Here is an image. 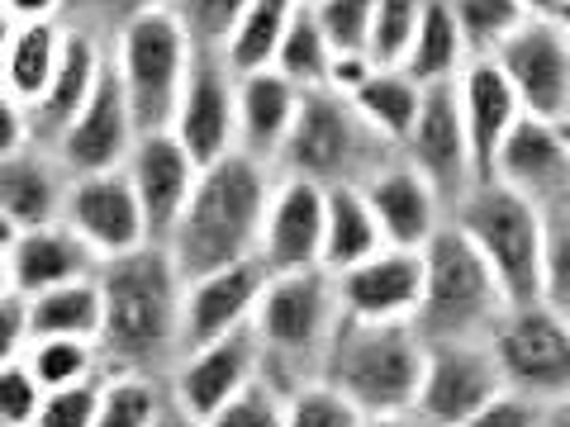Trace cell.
Masks as SVG:
<instances>
[{
	"instance_id": "1",
	"label": "cell",
	"mask_w": 570,
	"mask_h": 427,
	"mask_svg": "<svg viewBox=\"0 0 570 427\" xmlns=\"http://www.w3.org/2000/svg\"><path fill=\"white\" fill-rule=\"evenodd\" d=\"M100 280V351L105 366L171 370L181 356V314H186V271L167 252V242H142L134 252L105 257Z\"/></svg>"
},
{
	"instance_id": "2",
	"label": "cell",
	"mask_w": 570,
	"mask_h": 427,
	"mask_svg": "<svg viewBox=\"0 0 570 427\" xmlns=\"http://www.w3.org/2000/svg\"><path fill=\"white\" fill-rule=\"evenodd\" d=\"M272 186L276 167H266L247 152H228L219 162L200 167L181 219L167 234V252L186 271V280L214 271V266L257 257Z\"/></svg>"
},
{
	"instance_id": "3",
	"label": "cell",
	"mask_w": 570,
	"mask_h": 427,
	"mask_svg": "<svg viewBox=\"0 0 570 427\" xmlns=\"http://www.w3.org/2000/svg\"><path fill=\"white\" fill-rule=\"evenodd\" d=\"M428 342L404 318H347L337 324L318 376H328L362 408L366 423H409L414 418Z\"/></svg>"
},
{
	"instance_id": "4",
	"label": "cell",
	"mask_w": 570,
	"mask_h": 427,
	"mask_svg": "<svg viewBox=\"0 0 570 427\" xmlns=\"http://www.w3.org/2000/svg\"><path fill=\"white\" fill-rule=\"evenodd\" d=\"M337 324H343V295H337V276L328 266L272 271L253 318V332L262 342V370L281 389L318 376Z\"/></svg>"
},
{
	"instance_id": "5",
	"label": "cell",
	"mask_w": 570,
	"mask_h": 427,
	"mask_svg": "<svg viewBox=\"0 0 570 427\" xmlns=\"http://www.w3.org/2000/svg\"><path fill=\"white\" fill-rule=\"evenodd\" d=\"M513 299L475 252V242L448 219L423 247V299L414 328L423 342H490Z\"/></svg>"
},
{
	"instance_id": "6",
	"label": "cell",
	"mask_w": 570,
	"mask_h": 427,
	"mask_svg": "<svg viewBox=\"0 0 570 427\" xmlns=\"http://www.w3.org/2000/svg\"><path fill=\"white\" fill-rule=\"evenodd\" d=\"M390 157H395V148L371 129L366 115L352 105V96L318 86V91H305V100H299L295 129L276 157V171L305 176L314 186H362Z\"/></svg>"
},
{
	"instance_id": "7",
	"label": "cell",
	"mask_w": 570,
	"mask_h": 427,
	"mask_svg": "<svg viewBox=\"0 0 570 427\" xmlns=\"http://www.w3.org/2000/svg\"><path fill=\"white\" fill-rule=\"evenodd\" d=\"M452 224L490 261L513 305L542 299V209L528 195L485 176L466 195H456Z\"/></svg>"
},
{
	"instance_id": "8",
	"label": "cell",
	"mask_w": 570,
	"mask_h": 427,
	"mask_svg": "<svg viewBox=\"0 0 570 427\" xmlns=\"http://www.w3.org/2000/svg\"><path fill=\"white\" fill-rule=\"evenodd\" d=\"M195 52L200 48L190 43V33L167 6L129 14L110 33V67L134 105L138 129H171V115L186 91Z\"/></svg>"
},
{
	"instance_id": "9",
	"label": "cell",
	"mask_w": 570,
	"mask_h": 427,
	"mask_svg": "<svg viewBox=\"0 0 570 427\" xmlns=\"http://www.w3.org/2000/svg\"><path fill=\"white\" fill-rule=\"evenodd\" d=\"M490 351L509 389H523L542 404L570 395V314L547 299L509 305L490 332Z\"/></svg>"
},
{
	"instance_id": "10",
	"label": "cell",
	"mask_w": 570,
	"mask_h": 427,
	"mask_svg": "<svg viewBox=\"0 0 570 427\" xmlns=\"http://www.w3.org/2000/svg\"><path fill=\"white\" fill-rule=\"evenodd\" d=\"M499 385H504V376L494 366L490 342H428L414 418L409 423L466 427L494 399Z\"/></svg>"
},
{
	"instance_id": "11",
	"label": "cell",
	"mask_w": 570,
	"mask_h": 427,
	"mask_svg": "<svg viewBox=\"0 0 570 427\" xmlns=\"http://www.w3.org/2000/svg\"><path fill=\"white\" fill-rule=\"evenodd\" d=\"M62 224L77 228V238L91 242V252L100 261L119 257V252H134V247H142V242H153L148 219H142V205H138V195L129 186V171H124V167L67 176Z\"/></svg>"
},
{
	"instance_id": "12",
	"label": "cell",
	"mask_w": 570,
	"mask_h": 427,
	"mask_svg": "<svg viewBox=\"0 0 570 427\" xmlns=\"http://www.w3.org/2000/svg\"><path fill=\"white\" fill-rule=\"evenodd\" d=\"M262 376V342L253 328H238L214 342L186 347L171 366V395L181 404L186 423H209L219 418V408L238 395V389Z\"/></svg>"
},
{
	"instance_id": "13",
	"label": "cell",
	"mask_w": 570,
	"mask_h": 427,
	"mask_svg": "<svg viewBox=\"0 0 570 427\" xmlns=\"http://www.w3.org/2000/svg\"><path fill=\"white\" fill-rule=\"evenodd\" d=\"M494 62L513 81L528 115L561 119L570 110V39L551 14H528L494 48Z\"/></svg>"
},
{
	"instance_id": "14",
	"label": "cell",
	"mask_w": 570,
	"mask_h": 427,
	"mask_svg": "<svg viewBox=\"0 0 570 427\" xmlns=\"http://www.w3.org/2000/svg\"><path fill=\"white\" fill-rule=\"evenodd\" d=\"M171 133L200 167L238 152V71L219 52H195L186 91L171 115Z\"/></svg>"
},
{
	"instance_id": "15",
	"label": "cell",
	"mask_w": 570,
	"mask_h": 427,
	"mask_svg": "<svg viewBox=\"0 0 570 427\" xmlns=\"http://www.w3.org/2000/svg\"><path fill=\"white\" fill-rule=\"evenodd\" d=\"M138 133L142 129H138L134 105H129V96H124V86L115 77V67H105V77L91 91V100H86L81 110L48 138V148L58 152L67 176L105 171V167H124V157H129Z\"/></svg>"
},
{
	"instance_id": "16",
	"label": "cell",
	"mask_w": 570,
	"mask_h": 427,
	"mask_svg": "<svg viewBox=\"0 0 570 427\" xmlns=\"http://www.w3.org/2000/svg\"><path fill=\"white\" fill-rule=\"evenodd\" d=\"M400 157L414 162L428 181L448 195V205H456V195H466L480 181L466 123H461V105H456V81L428 86L414 129H409L400 142Z\"/></svg>"
},
{
	"instance_id": "17",
	"label": "cell",
	"mask_w": 570,
	"mask_h": 427,
	"mask_svg": "<svg viewBox=\"0 0 570 427\" xmlns=\"http://www.w3.org/2000/svg\"><path fill=\"white\" fill-rule=\"evenodd\" d=\"M124 171H129V186L142 205L153 242H167V234L176 228V219H181V209L195 190L200 162H195L190 148L171 129H142L134 138L129 157H124Z\"/></svg>"
},
{
	"instance_id": "18",
	"label": "cell",
	"mask_w": 570,
	"mask_h": 427,
	"mask_svg": "<svg viewBox=\"0 0 570 427\" xmlns=\"http://www.w3.org/2000/svg\"><path fill=\"white\" fill-rule=\"evenodd\" d=\"M266 280H272V271H266L262 257L228 261V266H214L205 276H190L186 280L181 342L200 347V342H214V337H228L238 328H253L257 305L266 295Z\"/></svg>"
},
{
	"instance_id": "19",
	"label": "cell",
	"mask_w": 570,
	"mask_h": 427,
	"mask_svg": "<svg viewBox=\"0 0 570 427\" xmlns=\"http://www.w3.org/2000/svg\"><path fill=\"white\" fill-rule=\"evenodd\" d=\"M362 195L371 200V209H376V224H381L385 242H395V247H419L423 252L438 228L452 219L448 195L428 181L414 162H404L400 152L366 176Z\"/></svg>"
},
{
	"instance_id": "20",
	"label": "cell",
	"mask_w": 570,
	"mask_h": 427,
	"mask_svg": "<svg viewBox=\"0 0 570 427\" xmlns=\"http://www.w3.org/2000/svg\"><path fill=\"white\" fill-rule=\"evenodd\" d=\"M324 209H328V186L276 171L262 242H257V257L266 261V271L324 266Z\"/></svg>"
},
{
	"instance_id": "21",
	"label": "cell",
	"mask_w": 570,
	"mask_h": 427,
	"mask_svg": "<svg viewBox=\"0 0 570 427\" xmlns=\"http://www.w3.org/2000/svg\"><path fill=\"white\" fill-rule=\"evenodd\" d=\"M333 276H337V295H343L347 318H404V324H414L419 299H423V252L419 247L385 242L381 252H371Z\"/></svg>"
},
{
	"instance_id": "22",
	"label": "cell",
	"mask_w": 570,
	"mask_h": 427,
	"mask_svg": "<svg viewBox=\"0 0 570 427\" xmlns=\"http://www.w3.org/2000/svg\"><path fill=\"white\" fill-rule=\"evenodd\" d=\"M105 67H110V39H105L96 24H86V20H67V39H62V52H58V67H52L43 96L29 105L39 142H48L86 100H91V91L105 77Z\"/></svg>"
},
{
	"instance_id": "23",
	"label": "cell",
	"mask_w": 570,
	"mask_h": 427,
	"mask_svg": "<svg viewBox=\"0 0 570 427\" xmlns=\"http://www.w3.org/2000/svg\"><path fill=\"white\" fill-rule=\"evenodd\" d=\"M490 176L528 195L532 205H542L547 195L570 186V148L561 138V123L542 115H523L509 129V138L499 142Z\"/></svg>"
},
{
	"instance_id": "24",
	"label": "cell",
	"mask_w": 570,
	"mask_h": 427,
	"mask_svg": "<svg viewBox=\"0 0 570 427\" xmlns=\"http://www.w3.org/2000/svg\"><path fill=\"white\" fill-rule=\"evenodd\" d=\"M456 105H461V123H466L471 152H475V171H480V181H485L490 167H494L499 142L509 138V129L528 110H523L519 91H513V81L499 71L494 58H471L466 62V71L456 77Z\"/></svg>"
},
{
	"instance_id": "25",
	"label": "cell",
	"mask_w": 570,
	"mask_h": 427,
	"mask_svg": "<svg viewBox=\"0 0 570 427\" xmlns=\"http://www.w3.org/2000/svg\"><path fill=\"white\" fill-rule=\"evenodd\" d=\"M299 100H305V91L285 71L276 67L243 71L238 77V152L276 167L285 138L295 129Z\"/></svg>"
},
{
	"instance_id": "26",
	"label": "cell",
	"mask_w": 570,
	"mask_h": 427,
	"mask_svg": "<svg viewBox=\"0 0 570 427\" xmlns=\"http://www.w3.org/2000/svg\"><path fill=\"white\" fill-rule=\"evenodd\" d=\"M6 257H10L14 290L20 295H39V290H52V285H62V280L96 276V266H100L91 242H81L77 228H67L62 219L20 228V238L10 242Z\"/></svg>"
},
{
	"instance_id": "27",
	"label": "cell",
	"mask_w": 570,
	"mask_h": 427,
	"mask_svg": "<svg viewBox=\"0 0 570 427\" xmlns=\"http://www.w3.org/2000/svg\"><path fill=\"white\" fill-rule=\"evenodd\" d=\"M62 195H67V167L48 142H29L24 152L0 157V209L20 228L62 219Z\"/></svg>"
},
{
	"instance_id": "28",
	"label": "cell",
	"mask_w": 570,
	"mask_h": 427,
	"mask_svg": "<svg viewBox=\"0 0 570 427\" xmlns=\"http://www.w3.org/2000/svg\"><path fill=\"white\" fill-rule=\"evenodd\" d=\"M186 423L171 395V370L105 366L100 376V427H157Z\"/></svg>"
},
{
	"instance_id": "29",
	"label": "cell",
	"mask_w": 570,
	"mask_h": 427,
	"mask_svg": "<svg viewBox=\"0 0 570 427\" xmlns=\"http://www.w3.org/2000/svg\"><path fill=\"white\" fill-rule=\"evenodd\" d=\"M352 96V105L366 115V123L376 129L390 148L400 152V142L404 133L414 129V119L423 110V96H428V86H419L400 62H376L366 71V81L356 86V91H343Z\"/></svg>"
},
{
	"instance_id": "30",
	"label": "cell",
	"mask_w": 570,
	"mask_h": 427,
	"mask_svg": "<svg viewBox=\"0 0 570 427\" xmlns=\"http://www.w3.org/2000/svg\"><path fill=\"white\" fill-rule=\"evenodd\" d=\"M381 247H385V234L362 186H328V209H324V266L328 271H347V266L381 252Z\"/></svg>"
},
{
	"instance_id": "31",
	"label": "cell",
	"mask_w": 570,
	"mask_h": 427,
	"mask_svg": "<svg viewBox=\"0 0 570 427\" xmlns=\"http://www.w3.org/2000/svg\"><path fill=\"white\" fill-rule=\"evenodd\" d=\"M471 62V48L461 39V29L452 20V10L433 0V6L423 10V20L414 29V39H409L400 67L414 77L419 86H452L461 71Z\"/></svg>"
},
{
	"instance_id": "32",
	"label": "cell",
	"mask_w": 570,
	"mask_h": 427,
	"mask_svg": "<svg viewBox=\"0 0 570 427\" xmlns=\"http://www.w3.org/2000/svg\"><path fill=\"white\" fill-rule=\"evenodd\" d=\"M62 39H67V20H29V24H20L14 29V39H10L6 62H0V86L33 105L43 96L52 67H58Z\"/></svg>"
},
{
	"instance_id": "33",
	"label": "cell",
	"mask_w": 570,
	"mask_h": 427,
	"mask_svg": "<svg viewBox=\"0 0 570 427\" xmlns=\"http://www.w3.org/2000/svg\"><path fill=\"white\" fill-rule=\"evenodd\" d=\"M29 299V324L33 337H100V280H62L52 290L24 295Z\"/></svg>"
},
{
	"instance_id": "34",
	"label": "cell",
	"mask_w": 570,
	"mask_h": 427,
	"mask_svg": "<svg viewBox=\"0 0 570 427\" xmlns=\"http://www.w3.org/2000/svg\"><path fill=\"white\" fill-rule=\"evenodd\" d=\"M295 10H299V0H247V10L238 14V24H234V33H228L219 58L234 67L238 77L243 71L272 67L285 29H291V20H295Z\"/></svg>"
},
{
	"instance_id": "35",
	"label": "cell",
	"mask_w": 570,
	"mask_h": 427,
	"mask_svg": "<svg viewBox=\"0 0 570 427\" xmlns=\"http://www.w3.org/2000/svg\"><path fill=\"white\" fill-rule=\"evenodd\" d=\"M333 58H337V48H333V39H328V29L318 24L314 6H299L295 20H291V29H285L281 52H276L272 67L285 71V77H291L299 91H318V86H328Z\"/></svg>"
},
{
	"instance_id": "36",
	"label": "cell",
	"mask_w": 570,
	"mask_h": 427,
	"mask_svg": "<svg viewBox=\"0 0 570 427\" xmlns=\"http://www.w3.org/2000/svg\"><path fill=\"white\" fill-rule=\"evenodd\" d=\"M24 361L33 366V376L43 380V389H62L77 380H91L105 370V351L91 337H33Z\"/></svg>"
},
{
	"instance_id": "37",
	"label": "cell",
	"mask_w": 570,
	"mask_h": 427,
	"mask_svg": "<svg viewBox=\"0 0 570 427\" xmlns=\"http://www.w3.org/2000/svg\"><path fill=\"white\" fill-rule=\"evenodd\" d=\"M542 209V299L570 314V186L547 195Z\"/></svg>"
},
{
	"instance_id": "38",
	"label": "cell",
	"mask_w": 570,
	"mask_h": 427,
	"mask_svg": "<svg viewBox=\"0 0 570 427\" xmlns=\"http://www.w3.org/2000/svg\"><path fill=\"white\" fill-rule=\"evenodd\" d=\"M442 6L452 10L471 58H494V48L528 20L523 0H442Z\"/></svg>"
},
{
	"instance_id": "39",
	"label": "cell",
	"mask_w": 570,
	"mask_h": 427,
	"mask_svg": "<svg viewBox=\"0 0 570 427\" xmlns=\"http://www.w3.org/2000/svg\"><path fill=\"white\" fill-rule=\"evenodd\" d=\"M366 423L328 376H305L285 389V427H356Z\"/></svg>"
},
{
	"instance_id": "40",
	"label": "cell",
	"mask_w": 570,
	"mask_h": 427,
	"mask_svg": "<svg viewBox=\"0 0 570 427\" xmlns=\"http://www.w3.org/2000/svg\"><path fill=\"white\" fill-rule=\"evenodd\" d=\"M167 10L181 20V29L190 33V43L200 52H224L238 14L247 10V0H167Z\"/></svg>"
},
{
	"instance_id": "41",
	"label": "cell",
	"mask_w": 570,
	"mask_h": 427,
	"mask_svg": "<svg viewBox=\"0 0 570 427\" xmlns=\"http://www.w3.org/2000/svg\"><path fill=\"white\" fill-rule=\"evenodd\" d=\"M214 427H285V389L262 370L219 408Z\"/></svg>"
},
{
	"instance_id": "42",
	"label": "cell",
	"mask_w": 570,
	"mask_h": 427,
	"mask_svg": "<svg viewBox=\"0 0 570 427\" xmlns=\"http://www.w3.org/2000/svg\"><path fill=\"white\" fill-rule=\"evenodd\" d=\"M43 380L33 376V366L24 361H6L0 366V427H39V408H43Z\"/></svg>"
},
{
	"instance_id": "43",
	"label": "cell",
	"mask_w": 570,
	"mask_h": 427,
	"mask_svg": "<svg viewBox=\"0 0 570 427\" xmlns=\"http://www.w3.org/2000/svg\"><path fill=\"white\" fill-rule=\"evenodd\" d=\"M100 376L48 389L39 408V427H100Z\"/></svg>"
},
{
	"instance_id": "44",
	"label": "cell",
	"mask_w": 570,
	"mask_h": 427,
	"mask_svg": "<svg viewBox=\"0 0 570 427\" xmlns=\"http://www.w3.org/2000/svg\"><path fill=\"white\" fill-rule=\"evenodd\" d=\"M314 14H318V24L328 29L337 52H366L376 0H314Z\"/></svg>"
},
{
	"instance_id": "45",
	"label": "cell",
	"mask_w": 570,
	"mask_h": 427,
	"mask_svg": "<svg viewBox=\"0 0 570 427\" xmlns=\"http://www.w3.org/2000/svg\"><path fill=\"white\" fill-rule=\"evenodd\" d=\"M538 423H547V404L523 395V389H509V385H499L494 399L480 408V418H475V427H538Z\"/></svg>"
},
{
	"instance_id": "46",
	"label": "cell",
	"mask_w": 570,
	"mask_h": 427,
	"mask_svg": "<svg viewBox=\"0 0 570 427\" xmlns=\"http://www.w3.org/2000/svg\"><path fill=\"white\" fill-rule=\"evenodd\" d=\"M29 142H39V129H33L29 100H20L14 91H6V86H0V157L24 152Z\"/></svg>"
},
{
	"instance_id": "47",
	"label": "cell",
	"mask_w": 570,
	"mask_h": 427,
	"mask_svg": "<svg viewBox=\"0 0 570 427\" xmlns=\"http://www.w3.org/2000/svg\"><path fill=\"white\" fill-rule=\"evenodd\" d=\"M33 342V324H29V299L24 295H6L0 299V366L20 361Z\"/></svg>"
},
{
	"instance_id": "48",
	"label": "cell",
	"mask_w": 570,
	"mask_h": 427,
	"mask_svg": "<svg viewBox=\"0 0 570 427\" xmlns=\"http://www.w3.org/2000/svg\"><path fill=\"white\" fill-rule=\"evenodd\" d=\"M157 6H167V0H77L71 6L67 20H86V24H96L105 39L129 20V14H142V10H157Z\"/></svg>"
},
{
	"instance_id": "49",
	"label": "cell",
	"mask_w": 570,
	"mask_h": 427,
	"mask_svg": "<svg viewBox=\"0 0 570 427\" xmlns=\"http://www.w3.org/2000/svg\"><path fill=\"white\" fill-rule=\"evenodd\" d=\"M71 6H77V0H0V10L14 14L20 24H29V20H67Z\"/></svg>"
},
{
	"instance_id": "50",
	"label": "cell",
	"mask_w": 570,
	"mask_h": 427,
	"mask_svg": "<svg viewBox=\"0 0 570 427\" xmlns=\"http://www.w3.org/2000/svg\"><path fill=\"white\" fill-rule=\"evenodd\" d=\"M547 423H551V427H570V395H561V399L547 404Z\"/></svg>"
},
{
	"instance_id": "51",
	"label": "cell",
	"mask_w": 570,
	"mask_h": 427,
	"mask_svg": "<svg viewBox=\"0 0 570 427\" xmlns=\"http://www.w3.org/2000/svg\"><path fill=\"white\" fill-rule=\"evenodd\" d=\"M14 29H20V20L14 14L0 10V62H6V52H10V39H14Z\"/></svg>"
},
{
	"instance_id": "52",
	"label": "cell",
	"mask_w": 570,
	"mask_h": 427,
	"mask_svg": "<svg viewBox=\"0 0 570 427\" xmlns=\"http://www.w3.org/2000/svg\"><path fill=\"white\" fill-rule=\"evenodd\" d=\"M14 238H20V224H14L10 214L0 209V252H10V242H14Z\"/></svg>"
},
{
	"instance_id": "53",
	"label": "cell",
	"mask_w": 570,
	"mask_h": 427,
	"mask_svg": "<svg viewBox=\"0 0 570 427\" xmlns=\"http://www.w3.org/2000/svg\"><path fill=\"white\" fill-rule=\"evenodd\" d=\"M6 295H20V290H14V271H10V257L0 252V299H6Z\"/></svg>"
},
{
	"instance_id": "54",
	"label": "cell",
	"mask_w": 570,
	"mask_h": 427,
	"mask_svg": "<svg viewBox=\"0 0 570 427\" xmlns=\"http://www.w3.org/2000/svg\"><path fill=\"white\" fill-rule=\"evenodd\" d=\"M523 6H528V14H557L561 0H523Z\"/></svg>"
},
{
	"instance_id": "55",
	"label": "cell",
	"mask_w": 570,
	"mask_h": 427,
	"mask_svg": "<svg viewBox=\"0 0 570 427\" xmlns=\"http://www.w3.org/2000/svg\"><path fill=\"white\" fill-rule=\"evenodd\" d=\"M551 20H557V24H561V33L570 39V0H561V6H557V14H551Z\"/></svg>"
},
{
	"instance_id": "56",
	"label": "cell",
	"mask_w": 570,
	"mask_h": 427,
	"mask_svg": "<svg viewBox=\"0 0 570 427\" xmlns=\"http://www.w3.org/2000/svg\"><path fill=\"white\" fill-rule=\"evenodd\" d=\"M557 123H561V138H566V148H570V110H566Z\"/></svg>"
},
{
	"instance_id": "57",
	"label": "cell",
	"mask_w": 570,
	"mask_h": 427,
	"mask_svg": "<svg viewBox=\"0 0 570 427\" xmlns=\"http://www.w3.org/2000/svg\"><path fill=\"white\" fill-rule=\"evenodd\" d=\"M299 6H314V0H299Z\"/></svg>"
}]
</instances>
